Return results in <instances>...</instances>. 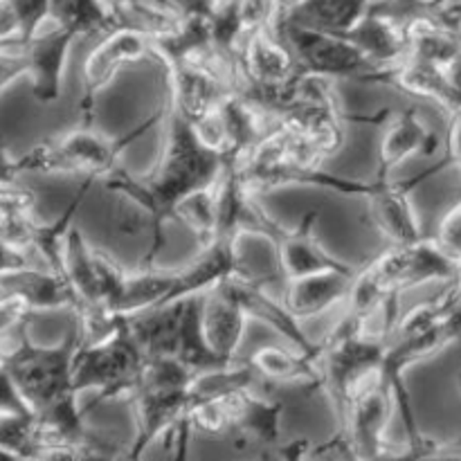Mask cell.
<instances>
[{
	"label": "cell",
	"instance_id": "cell-18",
	"mask_svg": "<svg viewBox=\"0 0 461 461\" xmlns=\"http://www.w3.org/2000/svg\"><path fill=\"white\" fill-rule=\"evenodd\" d=\"M414 183H394V180H374L367 201L369 219L374 228L392 243V246H408L423 239L417 212H414L410 192Z\"/></svg>",
	"mask_w": 461,
	"mask_h": 461
},
{
	"label": "cell",
	"instance_id": "cell-31",
	"mask_svg": "<svg viewBox=\"0 0 461 461\" xmlns=\"http://www.w3.org/2000/svg\"><path fill=\"white\" fill-rule=\"evenodd\" d=\"M41 448L34 414H5L0 417V450L23 459H34Z\"/></svg>",
	"mask_w": 461,
	"mask_h": 461
},
{
	"label": "cell",
	"instance_id": "cell-25",
	"mask_svg": "<svg viewBox=\"0 0 461 461\" xmlns=\"http://www.w3.org/2000/svg\"><path fill=\"white\" fill-rule=\"evenodd\" d=\"M255 374L277 385H315L322 387V367L320 358L304 351L284 349V347H261L248 360Z\"/></svg>",
	"mask_w": 461,
	"mask_h": 461
},
{
	"label": "cell",
	"instance_id": "cell-7",
	"mask_svg": "<svg viewBox=\"0 0 461 461\" xmlns=\"http://www.w3.org/2000/svg\"><path fill=\"white\" fill-rule=\"evenodd\" d=\"M81 342L79 327L63 336L54 347H39L23 333L9 356L7 372L34 414L43 412L57 401L77 394L72 387V360Z\"/></svg>",
	"mask_w": 461,
	"mask_h": 461
},
{
	"label": "cell",
	"instance_id": "cell-23",
	"mask_svg": "<svg viewBox=\"0 0 461 461\" xmlns=\"http://www.w3.org/2000/svg\"><path fill=\"white\" fill-rule=\"evenodd\" d=\"M345 39H349L365 57L381 70L399 63L405 57V32L403 21H399L392 14L383 12L381 7L372 5L367 16L358 23L351 32H347Z\"/></svg>",
	"mask_w": 461,
	"mask_h": 461
},
{
	"label": "cell",
	"instance_id": "cell-33",
	"mask_svg": "<svg viewBox=\"0 0 461 461\" xmlns=\"http://www.w3.org/2000/svg\"><path fill=\"white\" fill-rule=\"evenodd\" d=\"M246 36L259 30H277L282 18L279 0H237Z\"/></svg>",
	"mask_w": 461,
	"mask_h": 461
},
{
	"label": "cell",
	"instance_id": "cell-41",
	"mask_svg": "<svg viewBox=\"0 0 461 461\" xmlns=\"http://www.w3.org/2000/svg\"><path fill=\"white\" fill-rule=\"evenodd\" d=\"M18 340H21V338H18ZM18 340H12V342H0V369L7 367L9 356H12L14 347L18 345Z\"/></svg>",
	"mask_w": 461,
	"mask_h": 461
},
{
	"label": "cell",
	"instance_id": "cell-17",
	"mask_svg": "<svg viewBox=\"0 0 461 461\" xmlns=\"http://www.w3.org/2000/svg\"><path fill=\"white\" fill-rule=\"evenodd\" d=\"M248 322L250 318L225 282L210 293H203V338L221 363L237 365V351L246 336Z\"/></svg>",
	"mask_w": 461,
	"mask_h": 461
},
{
	"label": "cell",
	"instance_id": "cell-6",
	"mask_svg": "<svg viewBox=\"0 0 461 461\" xmlns=\"http://www.w3.org/2000/svg\"><path fill=\"white\" fill-rule=\"evenodd\" d=\"M237 174L243 187L259 198L261 194L288 187V185H306V187H322L329 192L345 194V196L367 198L372 192V180H354L345 176L329 174L313 167L297 165L288 151V133L282 124H275L273 131L252 149L248 156L237 160Z\"/></svg>",
	"mask_w": 461,
	"mask_h": 461
},
{
	"label": "cell",
	"instance_id": "cell-22",
	"mask_svg": "<svg viewBox=\"0 0 461 461\" xmlns=\"http://www.w3.org/2000/svg\"><path fill=\"white\" fill-rule=\"evenodd\" d=\"M0 297H18L34 313L41 311L70 309L77 313V297L63 275L52 270L27 268L14 270L0 277Z\"/></svg>",
	"mask_w": 461,
	"mask_h": 461
},
{
	"label": "cell",
	"instance_id": "cell-28",
	"mask_svg": "<svg viewBox=\"0 0 461 461\" xmlns=\"http://www.w3.org/2000/svg\"><path fill=\"white\" fill-rule=\"evenodd\" d=\"M50 23L72 36H106L117 21L104 0H50Z\"/></svg>",
	"mask_w": 461,
	"mask_h": 461
},
{
	"label": "cell",
	"instance_id": "cell-29",
	"mask_svg": "<svg viewBox=\"0 0 461 461\" xmlns=\"http://www.w3.org/2000/svg\"><path fill=\"white\" fill-rule=\"evenodd\" d=\"M120 27H133L160 36L176 27L178 18L162 12L153 0H104Z\"/></svg>",
	"mask_w": 461,
	"mask_h": 461
},
{
	"label": "cell",
	"instance_id": "cell-30",
	"mask_svg": "<svg viewBox=\"0 0 461 461\" xmlns=\"http://www.w3.org/2000/svg\"><path fill=\"white\" fill-rule=\"evenodd\" d=\"M187 419L194 428V435H205L212 439H225L232 437L234 423L223 396H205V399H192L187 410Z\"/></svg>",
	"mask_w": 461,
	"mask_h": 461
},
{
	"label": "cell",
	"instance_id": "cell-40",
	"mask_svg": "<svg viewBox=\"0 0 461 461\" xmlns=\"http://www.w3.org/2000/svg\"><path fill=\"white\" fill-rule=\"evenodd\" d=\"M18 36V25H16V18H14L12 9L7 7L5 0H0V48L5 45L14 43Z\"/></svg>",
	"mask_w": 461,
	"mask_h": 461
},
{
	"label": "cell",
	"instance_id": "cell-43",
	"mask_svg": "<svg viewBox=\"0 0 461 461\" xmlns=\"http://www.w3.org/2000/svg\"><path fill=\"white\" fill-rule=\"evenodd\" d=\"M279 3H282V14L286 12V9H291V7H295V5H300L302 0H279Z\"/></svg>",
	"mask_w": 461,
	"mask_h": 461
},
{
	"label": "cell",
	"instance_id": "cell-35",
	"mask_svg": "<svg viewBox=\"0 0 461 461\" xmlns=\"http://www.w3.org/2000/svg\"><path fill=\"white\" fill-rule=\"evenodd\" d=\"M192 437L194 428L189 423L187 414L176 423L174 428L167 430V435L162 437V444H165V461H192Z\"/></svg>",
	"mask_w": 461,
	"mask_h": 461
},
{
	"label": "cell",
	"instance_id": "cell-15",
	"mask_svg": "<svg viewBox=\"0 0 461 461\" xmlns=\"http://www.w3.org/2000/svg\"><path fill=\"white\" fill-rule=\"evenodd\" d=\"M225 284H228L230 291L234 293L239 304L243 306L248 318L268 324L275 333L286 338L288 345L295 347V349L304 351V354L313 356V358H320V356H322V347H320V342H313L309 336H306V331L302 329V322L293 318V313L286 309V304L275 300L270 293H266L264 286H261V282H257L255 277H250L246 270L234 275V277L225 279Z\"/></svg>",
	"mask_w": 461,
	"mask_h": 461
},
{
	"label": "cell",
	"instance_id": "cell-10",
	"mask_svg": "<svg viewBox=\"0 0 461 461\" xmlns=\"http://www.w3.org/2000/svg\"><path fill=\"white\" fill-rule=\"evenodd\" d=\"M318 212H309L295 228H284L266 210L259 212L255 225H252V237H261L270 241L277 250V261L286 282L291 279L309 277V275L329 273V270H345L349 266L345 261L336 259L331 252L324 250L322 243L315 237V225H318Z\"/></svg>",
	"mask_w": 461,
	"mask_h": 461
},
{
	"label": "cell",
	"instance_id": "cell-19",
	"mask_svg": "<svg viewBox=\"0 0 461 461\" xmlns=\"http://www.w3.org/2000/svg\"><path fill=\"white\" fill-rule=\"evenodd\" d=\"M239 273H243L241 259H239V243L219 239L210 248H203L196 259L178 268L174 286H171L162 306L210 293L212 288Z\"/></svg>",
	"mask_w": 461,
	"mask_h": 461
},
{
	"label": "cell",
	"instance_id": "cell-34",
	"mask_svg": "<svg viewBox=\"0 0 461 461\" xmlns=\"http://www.w3.org/2000/svg\"><path fill=\"white\" fill-rule=\"evenodd\" d=\"M34 311L18 297H0V342L18 340L27 331Z\"/></svg>",
	"mask_w": 461,
	"mask_h": 461
},
{
	"label": "cell",
	"instance_id": "cell-36",
	"mask_svg": "<svg viewBox=\"0 0 461 461\" xmlns=\"http://www.w3.org/2000/svg\"><path fill=\"white\" fill-rule=\"evenodd\" d=\"M435 239L446 255L461 266V203L444 216Z\"/></svg>",
	"mask_w": 461,
	"mask_h": 461
},
{
	"label": "cell",
	"instance_id": "cell-8",
	"mask_svg": "<svg viewBox=\"0 0 461 461\" xmlns=\"http://www.w3.org/2000/svg\"><path fill=\"white\" fill-rule=\"evenodd\" d=\"M369 264L385 291L399 300L410 288L430 282L450 284L461 273V266L446 255L435 237H423L408 246H390L383 255L374 257Z\"/></svg>",
	"mask_w": 461,
	"mask_h": 461
},
{
	"label": "cell",
	"instance_id": "cell-9",
	"mask_svg": "<svg viewBox=\"0 0 461 461\" xmlns=\"http://www.w3.org/2000/svg\"><path fill=\"white\" fill-rule=\"evenodd\" d=\"M277 32L295 54L300 70L306 75L324 77V79H360L378 70L365 52H360L349 39L340 34H324V32L304 30L295 25H279Z\"/></svg>",
	"mask_w": 461,
	"mask_h": 461
},
{
	"label": "cell",
	"instance_id": "cell-37",
	"mask_svg": "<svg viewBox=\"0 0 461 461\" xmlns=\"http://www.w3.org/2000/svg\"><path fill=\"white\" fill-rule=\"evenodd\" d=\"M5 414H34L9 376L7 367L0 369V417Z\"/></svg>",
	"mask_w": 461,
	"mask_h": 461
},
{
	"label": "cell",
	"instance_id": "cell-45",
	"mask_svg": "<svg viewBox=\"0 0 461 461\" xmlns=\"http://www.w3.org/2000/svg\"><path fill=\"white\" fill-rule=\"evenodd\" d=\"M455 284H457V286L461 288V273H459V277H457V279H455Z\"/></svg>",
	"mask_w": 461,
	"mask_h": 461
},
{
	"label": "cell",
	"instance_id": "cell-2",
	"mask_svg": "<svg viewBox=\"0 0 461 461\" xmlns=\"http://www.w3.org/2000/svg\"><path fill=\"white\" fill-rule=\"evenodd\" d=\"M158 120H160V113H153L142 126L122 138L99 133L90 124L50 135V138L36 142L25 156L18 158V169L21 174H63L106 180L113 171L120 169V158L124 149L142 138L144 131L151 129Z\"/></svg>",
	"mask_w": 461,
	"mask_h": 461
},
{
	"label": "cell",
	"instance_id": "cell-13",
	"mask_svg": "<svg viewBox=\"0 0 461 461\" xmlns=\"http://www.w3.org/2000/svg\"><path fill=\"white\" fill-rule=\"evenodd\" d=\"M241 63L243 93L252 99H261L275 90L284 88L300 75V63L277 30L252 32L243 39L239 50Z\"/></svg>",
	"mask_w": 461,
	"mask_h": 461
},
{
	"label": "cell",
	"instance_id": "cell-16",
	"mask_svg": "<svg viewBox=\"0 0 461 461\" xmlns=\"http://www.w3.org/2000/svg\"><path fill=\"white\" fill-rule=\"evenodd\" d=\"M77 36L52 27L41 32L39 36L25 45H16L27 63V77H30L32 95L39 104L59 102L63 90V75H66L68 54ZM14 45V43H12Z\"/></svg>",
	"mask_w": 461,
	"mask_h": 461
},
{
	"label": "cell",
	"instance_id": "cell-3",
	"mask_svg": "<svg viewBox=\"0 0 461 461\" xmlns=\"http://www.w3.org/2000/svg\"><path fill=\"white\" fill-rule=\"evenodd\" d=\"M194 378L196 374L174 356L147 358L129 399L135 417V432L129 444L131 459L144 461L149 448L187 414Z\"/></svg>",
	"mask_w": 461,
	"mask_h": 461
},
{
	"label": "cell",
	"instance_id": "cell-11",
	"mask_svg": "<svg viewBox=\"0 0 461 461\" xmlns=\"http://www.w3.org/2000/svg\"><path fill=\"white\" fill-rule=\"evenodd\" d=\"M144 59H156L153 34L133 27H117L102 36L81 68V113L86 124H90L88 113H93L99 93L115 79L117 72Z\"/></svg>",
	"mask_w": 461,
	"mask_h": 461
},
{
	"label": "cell",
	"instance_id": "cell-42",
	"mask_svg": "<svg viewBox=\"0 0 461 461\" xmlns=\"http://www.w3.org/2000/svg\"><path fill=\"white\" fill-rule=\"evenodd\" d=\"M153 3L158 5V7L162 9V12H167V14H171V0H153ZM176 18V16H174Z\"/></svg>",
	"mask_w": 461,
	"mask_h": 461
},
{
	"label": "cell",
	"instance_id": "cell-39",
	"mask_svg": "<svg viewBox=\"0 0 461 461\" xmlns=\"http://www.w3.org/2000/svg\"><path fill=\"white\" fill-rule=\"evenodd\" d=\"M21 169H18V158H12L7 142L0 135V185H16L21 178Z\"/></svg>",
	"mask_w": 461,
	"mask_h": 461
},
{
	"label": "cell",
	"instance_id": "cell-21",
	"mask_svg": "<svg viewBox=\"0 0 461 461\" xmlns=\"http://www.w3.org/2000/svg\"><path fill=\"white\" fill-rule=\"evenodd\" d=\"M356 275H358V268L349 266L345 270H329V273L291 279V282H286L284 304L291 311L293 318L300 320V322L318 318L333 306L345 304L356 282Z\"/></svg>",
	"mask_w": 461,
	"mask_h": 461
},
{
	"label": "cell",
	"instance_id": "cell-24",
	"mask_svg": "<svg viewBox=\"0 0 461 461\" xmlns=\"http://www.w3.org/2000/svg\"><path fill=\"white\" fill-rule=\"evenodd\" d=\"M374 3L376 0H302L282 14L279 25H295L324 34H347L367 16Z\"/></svg>",
	"mask_w": 461,
	"mask_h": 461
},
{
	"label": "cell",
	"instance_id": "cell-12",
	"mask_svg": "<svg viewBox=\"0 0 461 461\" xmlns=\"http://www.w3.org/2000/svg\"><path fill=\"white\" fill-rule=\"evenodd\" d=\"M396 412L394 387L383 374L378 381L365 387L351 405L347 408L345 417L340 419L338 430H342L349 439L351 448L360 461H374L381 457L390 446L385 441L387 426Z\"/></svg>",
	"mask_w": 461,
	"mask_h": 461
},
{
	"label": "cell",
	"instance_id": "cell-1",
	"mask_svg": "<svg viewBox=\"0 0 461 461\" xmlns=\"http://www.w3.org/2000/svg\"><path fill=\"white\" fill-rule=\"evenodd\" d=\"M167 147L156 169L144 178H135L126 169H115L104 185L120 196L131 198L151 216V250L142 266H153L162 248L167 221L176 219V210L185 198L210 187L223 174L228 158L210 151L198 142L192 124L169 108L167 113Z\"/></svg>",
	"mask_w": 461,
	"mask_h": 461
},
{
	"label": "cell",
	"instance_id": "cell-4",
	"mask_svg": "<svg viewBox=\"0 0 461 461\" xmlns=\"http://www.w3.org/2000/svg\"><path fill=\"white\" fill-rule=\"evenodd\" d=\"M147 356L138 345L129 318H113L99 336L77 347L72 360V387L77 394L95 390V405L131 399Z\"/></svg>",
	"mask_w": 461,
	"mask_h": 461
},
{
	"label": "cell",
	"instance_id": "cell-44",
	"mask_svg": "<svg viewBox=\"0 0 461 461\" xmlns=\"http://www.w3.org/2000/svg\"><path fill=\"white\" fill-rule=\"evenodd\" d=\"M120 461H135V459H131V457H129V453H126V455H124V457H122Z\"/></svg>",
	"mask_w": 461,
	"mask_h": 461
},
{
	"label": "cell",
	"instance_id": "cell-26",
	"mask_svg": "<svg viewBox=\"0 0 461 461\" xmlns=\"http://www.w3.org/2000/svg\"><path fill=\"white\" fill-rule=\"evenodd\" d=\"M176 273L178 268H156V266H140V270H133V273L129 270L120 295L111 306V315L135 318L147 311L160 309L174 286Z\"/></svg>",
	"mask_w": 461,
	"mask_h": 461
},
{
	"label": "cell",
	"instance_id": "cell-14",
	"mask_svg": "<svg viewBox=\"0 0 461 461\" xmlns=\"http://www.w3.org/2000/svg\"><path fill=\"white\" fill-rule=\"evenodd\" d=\"M221 396L232 414V437L237 444L257 450L277 448L282 444V419L286 410L282 401L261 396L255 385L234 387Z\"/></svg>",
	"mask_w": 461,
	"mask_h": 461
},
{
	"label": "cell",
	"instance_id": "cell-32",
	"mask_svg": "<svg viewBox=\"0 0 461 461\" xmlns=\"http://www.w3.org/2000/svg\"><path fill=\"white\" fill-rule=\"evenodd\" d=\"M12 9L18 25V36L14 45L30 43L34 36L43 32L45 23H50V0H5Z\"/></svg>",
	"mask_w": 461,
	"mask_h": 461
},
{
	"label": "cell",
	"instance_id": "cell-38",
	"mask_svg": "<svg viewBox=\"0 0 461 461\" xmlns=\"http://www.w3.org/2000/svg\"><path fill=\"white\" fill-rule=\"evenodd\" d=\"M27 266H32L27 261V250H21V248L12 246V243L0 239V277L7 273H14V270L27 268Z\"/></svg>",
	"mask_w": 461,
	"mask_h": 461
},
{
	"label": "cell",
	"instance_id": "cell-5",
	"mask_svg": "<svg viewBox=\"0 0 461 461\" xmlns=\"http://www.w3.org/2000/svg\"><path fill=\"white\" fill-rule=\"evenodd\" d=\"M390 342L392 336L385 331H349L338 324L320 342L322 387L338 421L345 417L351 401L383 376Z\"/></svg>",
	"mask_w": 461,
	"mask_h": 461
},
{
	"label": "cell",
	"instance_id": "cell-27",
	"mask_svg": "<svg viewBox=\"0 0 461 461\" xmlns=\"http://www.w3.org/2000/svg\"><path fill=\"white\" fill-rule=\"evenodd\" d=\"M183 315L185 300L129 318L135 340L142 347L147 358H162V356H174L176 358Z\"/></svg>",
	"mask_w": 461,
	"mask_h": 461
},
{
	"label": "cell",
	"instance_id": "cell-20",
	"mask_svg": "<svg viewBox=\"0 0 461 461\" xmlns=\"http://www.w3.org/2000/svg\"><path fill=\"white\" fill-rule=\"evenodd\" d=\"M441 138L426 126L417 108H405L390 122L381 140L378 169L374 180H392L396 167L414 156L430 158L439 151Z\"/></svg>",
	"mask_w": 461,
	"mask_h": 461
},
{
	"label": "cell",
	"instance_id": "cell-46",
	"mask_svg": "<svg viewBox=\"0 0 461 461\" xmlns=\"http://www.w3.org/2000/svg\"><path fill=\"white\" fill-rule=\"evenodd\" d=\"M457 385H459V390H461V372H459V378H457Z\"/></svg>",
	"mask_w": 461,
	"mask_h": 461
}]
</instances>
